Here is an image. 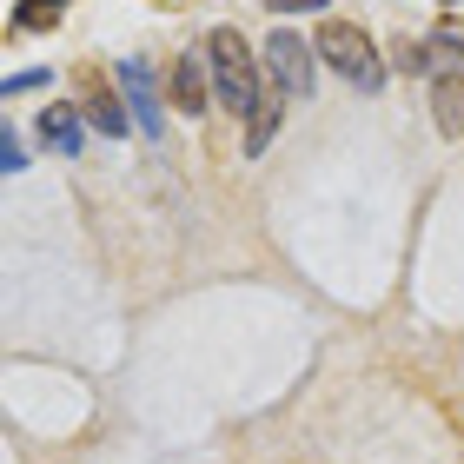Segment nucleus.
Masks as SVG:
<instances>
[{"label":"nucleus","mask_w":464,"mask_h":464,"mask_svg":"<svg viewBox=\"0 0 464 464\" xmlns=\"http://www.w3.org/2000/svg\"><path fill=\"white\" fill-rule=\"evenodd\" d=\"M431 113H438V133H464V73H445L431 87Z\"/></svg>","instance_id":"0eeeda50"},{"label":"nucleus","mask_w":464,"mask_h":464,"mask_svg":"<svg viewBox=\"0 0 464 464\" xmlns=\"http://www.w3.org/2000/svg\"><path fill=\"white\" fill-rule=\"evenodd\" d=\"M319 60L332 73H345L352 87H378V80H385V67H378V47L365 40V27H352V20H325L319 27Z\"/></svg>","instance_id":"f03ea898"},{"label":"nucleus","mask_w":464,"mask_h":464,"mask_svg":"<svg viewBox=\"0 0 464 464\" xmlns=\"http://www.w3.org/2000/svg\"><path fill=\"white\" fill-rule=\"evenodd\" d=\"M120 87H126V113H133V126L146 140H160L166 133V120H160V93H153V73L140 67V60H120Z\"/></svg>","instance_id":"20e7f679"},{"label":"nucleus","mask_w":464,"mask_h":464,"mask_svg":"<svg viewBox=\"0 0 464 464\" xmlns=\"http://www.w3.org/2000/svg\"><path fill=\"white\" fill-rule=\"evenodd\" d=\"M53 7H60V0H53Z\"/></svg>","instance_id":"4468645a"},{"label":"nucleus","mask_w":464,"mask_h":464,"mask_svg":"<svg viewBox=\"0 0 464 464\" xmlns=\"http://www.w3.org/2000/svg\"><path fill=\"white\" fill-rule=\"evenodd\" d=\"M0 166H7V173H20V166H27V153H20V140H14V126L0 133Z\"/></svg>","instance_id":"9b49d317"},{"label":"nucleus","mask_w":464,"mask_h":464,"mask_svg":"<svg viewBox=\"0 0 464 464\" xmlns=\"http://www.w3.org/2000/svg\"><path fill=\"white\" fill-rule=\"evenodd\" d=\"M27 87H47V73H7V87H0V93L14 100V93H27Z\"/></svg>","instance_id":"f8f14e48"},{"label":"nucleus","mask_w":464,"mask_h":464,"mask_svg":"<svg viewBox=\"0 0 464 464\" xmlns=\"http://www.w3.org/2000/svg\"><path fill=\"white\" fill-rule=\"evenodd\" d=\"M87 120L100 126V133H126V126H133V120L120 113V100H113V93H93V100H87Z\"/></svg>","instance_id":"1a4fd4ad"},{"label":"nucleus","mask_w":464,"mask_h":464,"mask_svg":"<svg viewBox=\"0 0 464 464\" xmlns=\"http://www.w3.org/2000/svg\"><path fill=\"white\" fill-rule=\"evenodd\" d=\"M266 60H272V80H279V93L285 100H312V47L299 34H272L266 40Z\"/></svg>","instance_id":"7ed1b4c3"},{"label":"nucleus","mask_w":464,"mask_h":464,"mask_svg":"<svg viewBox=\"0 0 464 464\" xmlns=\"http://www.w3.org/2000/svg\"><path fill=\"white\" fill-rule=\"evenodd\" d=\"M53 20H60L53 0H20V27H53Z\"/></svg>","instance_id":"9d476101"},{"label":"nucleus","mask_w":464,"mask_h":464,"mask_svg":"<svg viewBox=\"0 0 464 464\" xmlns=\"http://www.w3.org/2000/svg\"><path fill=\"white\" fill-rule=\"evenodd\" d=\"M80 120H87V107H47L40 113V146L60 160H73L80 153Z\"/></svg>","instance_id":"39448f33"},{"label":"nucleus","mask_w":464,"mask_h":464,"mask_svg":"<svg viewBox=\"0 0 464 464\" xmlns=\"http://www.w3.org/2000/svg\"><path fill=\"white\" fill-rule=\"evenodd\" d=\"M206 67H213L206 53H186L173 67V107L179 113H206Z\"/></svg>","instance_id":"423d86ee"},{"label":"nucleus","mask_w":464,"mask_h":464,"mask_svg":"<svg viewBox=\"0 0 464 464\" xmlns=\"http://www.w3.org/2000/svg\"><path fill=\"white\" fill-rule=\"evenodd\" d=\"M206 60H213V93H219V107H226V113H246V120L259 113L266 87H259V60H252L246 34L219 27L213 40H206Z\"/></svg>","instance_id":"f257e3e1"},{"label":"nucleus","mask_w":464,"mask_h":464,"mask_svg":"<svg viewBox=\"0 0 464 464\" xmlns=\"http://www.w3.org/2000/svg\"><path fill=\"white\" fill-rule=\"evenodd\" d=\"M279 14H312V7H332V0H272Z\"/></svg>","instance_id":"ddd939ff"},{"label":"nucleus","mask_w":464,"mask_h":464,"mask_svg":"<svg viewBox=\"0 0 464 464\" xmlns=\"http://www.w3.org/2000/svg\"><path fill=\"white\" fill-rule=\"evenodd\" d=\"M272 126H279V107H272V93L259 100V113H252V126H246V153L259 160L266 146H272Z\"/></svg>","instance_id":"6e6552de"}]
</instances>
